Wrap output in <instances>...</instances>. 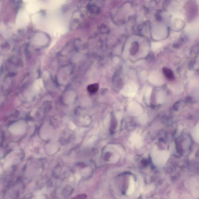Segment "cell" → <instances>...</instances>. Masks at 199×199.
<instances>
[{
	"label": "cell",
	"mask_w": 199,
	"mask_h": 199,
	"mask_svg": "<svg viewBox=\"0 0 199 199\" xmlns=\"http://www.w3.org/2000/svg\"><path fill=\"white\" fill-rule=\"evenodd\" d=\"M163 73L167 78L169 80L173 79L174 78V74L170 69L167 68H164L163 69Z\"/></svg>",
	"instance_id": "obj_3"
},
{
	"label": "cell",
	"mask_w": 199,
	"mask_h": 199,
	"mask_svg": "<svg viewBox=\"0 0 199 199\" xmlns=\"http://www.w3.org/2000/svg\"><path fill=\"white\" fill-rule=\"evenodd\" d=\"M98 85L97 84H93V85H89L88 88L89 91L91 93H95L98 90Z\"/></svg>",
	"instance_id": "obj_5"
},
{
	"label": "cell",
	"mask_w": 199,
	"mask_h": 199,
	"mask_svg": "<svg viewBox=\"0 0 199 199\" xmlns=\"http://www.w3.org/2000/svg\"><path fill=\"white\" fill-rule=\"evenodd\" d=\"M10 131L15 134H22L24 133L25 128V124L22 122H18L13 124L11 126Z\"/></svg>",
	"instance_id": "obj_1"
},
{
	"label": "cell",
	"mask_w": 199,
	"mask_h": 199,
	"mask_svg": "<svg viewBox=\"0 0 199 199\" xmlns=\"http://www.w3.org/2000/svg\"><path fill=\"white\" fill-rule=\"evenodd\" d=\"M135 189V183L134 179L133 177H131L129 180V189L127 192V194L130 195L134 192Z\"/></svg>",
	"instance_id": "obj_2"
},
{
	"label": "cell",
	"mask_w": 199,
	"mask_h": 199,
	"mask_svg": "<svg viewBox=\"0 0 199 199\" xmlns=\"http://www.w3.org/2000/svg\"><path fill=\"white\" fill-rule=\"evenodd\" d=\"M87 197V196L86 194H82L74 196L70 199H86Z\"/></svg>",
	"instance_id": "obj_6"
},
{
	"label": "cell",
	"mask_w": 199,
	"mask_h": 199,
	"mask_svg": "<svg viewBox=\"0 0 199 199\" xmlns=\"http://www.w3.org/2000/svg\"><path fill=\"white\" fill-rule=\"evenodd\" d=\"M138 42H133L132 44L131 48V54L132 55H134L138 51Z\"/></svg>",
	"instance_id": "obj_4"
}]
</instances>
